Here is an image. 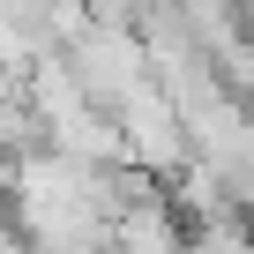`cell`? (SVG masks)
Masks as SVG:
<instances>
[{"label":"cell","mask_w":254,"mask_h":254,"mask_svg":"<svg viewBox=\"0 0 254 254\" xmlns=\"http://www.w3.org/2000/svg\"><path fill=\"white\" fill-rule=\"evenodd\" d=\"M112 127H120L127 165H142V172H157V180H172L180 165H194V142H187V127H180V105H172V90H165L157 75L112 112Z\"/></svg>","instance_id":"cell-1"},{"label":"cell","mask_w":254,"mask_h":254,"mask_svg":"<svg viewBox=\"0 0 254 254\" xmlns=\"http://www.w3.org/2000/svg\"><path fill=\"white\" fill-rule=\"evenodd\" d=\"M60 60L75 67V82H82V97H90L97 112H120L127 97L157 75L135 30H82L75 45H60Z\"/></svg>","instance_id":"cell-2"},{"label":"cell","mask_w":254,"mask_h":254,"mask_svg":"<svg viewBox=\"0 0 254 254\" xmlns=\"http://www.w3.org/2000/svg\"><path fill=\"white\" fill-rule=\"evenodd\" d=\"M90 30H135L142 23V0H82Z\"/></svg>","instance_id":"cell-3"}]
</instances>
